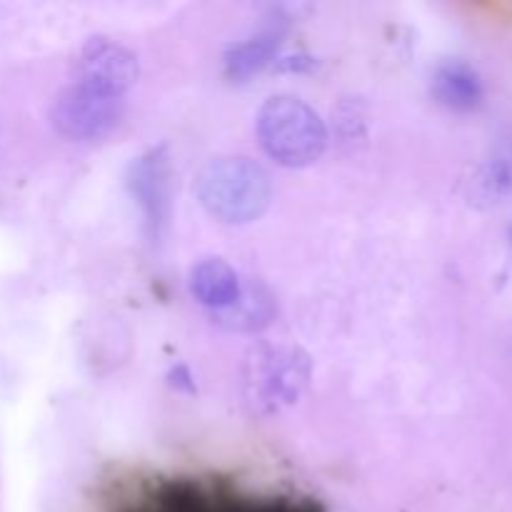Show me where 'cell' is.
Here are the masks:
<instances>
[{"label": "cell", "mask_w": 512, "mask_h": 512, "mask_svg": "<svg viewBox=\"0 0 512 512\" xmlns=\"http://www.w3.org/2000/svg\"><path fill=\"white\" fill-rule=\"evenodd\" d=\"M258 140L265 153L285 168H305L325 153L328 130L305 100L275 95L260 108Z\"/></svg>", "instance_id": "cell-2"}, {"label": "cell", "mask_w": 512, "mask_h": 512, "mask_svg": "<svg viewBox=\"0 0 512 512\" xmlns=\"http://www.w3.org/2000/svg\"><path fill=\"white\" fill-rule=\"evenodd\" d=\"M173 378H178V380H173V385L175 388H180V390H188V393H195V385L190 383V373H188V368H183V365H178V368L173 370Z\"/></svg>", "instance_id": "cell-11"}, {"label": "cell", "mask_w": 512, "mask_h": 512, "mask_svg": "<svg viewBox=\"0 0 512 512\" xmlns=\"http://www.w3.org/2000/svg\"><path fill=\"white\" fill-rule=\"evenodd\" d=\"M138 80V60L125 45L108 38H93L80 53V85L98 93L123 98Z\"/></svg>", "instance_id": "cell-6"}, {"label": "cell", "mask_w": 512, "mask_h": 512, "mask_svg": "<svg viewBox=\"0 0 512 512\" xmlns=\"http://www.w3.org/2000/svg\"><path fill=\"white\" fill-rule=\"evenodd\" d=\"M285 35V20L275 18L273 23L265 25L260 33L250 35L248 40H240V43L230 45L225 50V75L230 80H248L255 73L270 65L273 55L278 53L280 40Z\"/></svg>", "instance_id": "cell-8"}, {"label": "cell", "mask_w": 512, "mask_h": 512, "mask_svg": "<svg viewBox=\"0 0 512 512\" xmlns=\"http://www.w3.org/2000/svg\"><path fill=\"white\" fill-rule=\"evenodd\" d=\"M190 293L203 308L220 313L238 303L243 295V280L225 260L208 258L190 270Z\"/></svg>", "instance_id": "cell-7"}, {"label": "cell", "mask_w": 512, "mask_h": 512, "mask_svg": "<svg viewBox=\"0 0 512 512\" xmlns=\"http://www.w3.org/2000/svg\"><path fill=\"white\" fill-rule=\"evenodd\" d=\"M128 190L143 210L150 240H163L170 223V155L165 145L145 150L130 163Z\"/></svg>", "instance_id": "cell-5"}, {"label": "cell", "mask_w": 512, "mask_h": 512, "mask_svg": "<svg viewBox=\"0 0 512 512\" xmlns=\"http://www.w3.org/2000/svg\"><path fill=\"white\" fill-rule=\"evenodd\" d=\"M310 358L295 345H260L245 368V403L255 415H273L293 405L310 380Z\"/></svg>", "instance_id": "cell-3"}, {"label": "cell", "mask_w": 512, "mask_h": 512, "mask_svg": "<svg viewBox=\"0 0 512 512\" xmlns=\"http://www.w3.org/2000/svg\"><path fill=\"white\" fill-rule=\"evenodd\" d=\"M510 243H512V228H510Z\"/></svg>", "instance_id": "cell-12"}, {"label": "cell", "mask_w": 512, "mask_h": 512, "mask_svg": "<svg viewBox=\"0 0 512 512\" xmlns=\"http://www.w3.org/2000/svg\"><path fill=\"white\" fill-rule=\"evenodd\" d=\"M195 193L215 220L253 223L268 210L273 183L263 165L248 158H215L200 170Z\"/></svg>", "instance_id": "cell-1"}, {"label": "cell", "mask_w": 512, "mask_h": 512, "mask_svg": "<svg viewBox=\"0 0 512 512\" xmlns=\"http://www.w3.org/2000/svg\"><path fill=\"white\" fill-rule=\"evenodd\" d=\"M123 113V98L75 83L60 90L50 110V120L63 138L98 140L123 120Z\"/></svg>", "instance_id": "cell-4"}, {"label": "cell", "mask_w": 512, "mask_h": 512, "mask_svg": "<svg viewBox=\"0 0 512 512\" xmlns=\"http://www.w3.org/2000/svg\"><path fill=\"white\" fill-rule=\"evenodd\" d=\"M433 93L443 105L465 113L483 103V80H480L478 70L465 60H445L435 70Z\"/></svg>", "instance_id": "cell-9"}, {"label": "cell", "mask_w": 512, "mask_h": 512, "mask_svg": "<svg viewBox=\"0 0 512 512\" xmlns=\"http://www.w3.org/2000/svg\"><path fill=\"white\" fill-rule=\"evenodd\" d=\"M278 315V305L270 290L263 283L253 280V283L243 285V295L238 303L230 305L228 310L213 313V320L228 330H238V333H253V330L268 328Z\"/></svg>", "instance_id": "cell-10"}]
</instances>
